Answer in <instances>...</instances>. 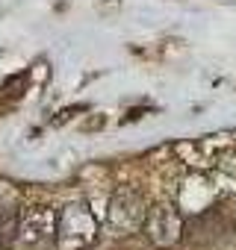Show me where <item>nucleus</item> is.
I'll return each mask as SVG.
<instances>
[{"instance_id": "nucleus-5", "label": "nucleus", "mask_w": 236, "mask_h": 250, "mask_svg": "<svg viewBox=\"0 0 236 250\" xmlns=\"http://www.w3.org/2000/svg\"><path fill=\"white\" fill-rule=\"evenodd\" d=\"M21 244V212L15 206L0 209V250H12Z\"/></svg>"}, {"instance_id": "nucleus-6", "label": "nucleus", "mask_w": 236, "mask_h": 250, "mask_svg": "<svg viewBox=\"0 0 236 250\" xmlns=\"http://www.w3.org/2000/svg\"><path fill=\"white\" fill-rule=\"evenodd\" d=\"M233 224H236V215H233Z\"/></svg>"}, {"instance_id": "nucleus-3", "label": "nucleus", "mask_w": 236, "mask_h": 250, "mask_svg": "<svg viewBox=\"0 0 236 250\" xmlns=\"http://www.w3.org/2000/svg\"><path fill=\"white\" fill-rule=\"evenodd\" d=\"M145 238L154 244V247H174L183 235H186V221L180 215V206L171 203V200H157L148 206V218H145V227H142Z\"/></svg>"}, {"instance_id": "nucleus-2", "label": "nucleus", "mask_w": 236, "mask_h": 250, "mask_svg": "<svg viewBox=\"0 0 236 250\" xmlns=\"http://www.w3.org/2000/svg\"><path fill=\"white\" fill-rule=\"evenodd\" d=\"M148 218V203L136 188H118L106 203V229L115 238H130L142 232Z\"/></svg>"}, {"instance_id": "nucleus-4", "label": "nucleus", "mask_w": 236, "mask_h": 250, "mask_svg": "<svg viewBox=\"0 0 236 250\" xmlns=\"http://www.w3.org/2000/svg\"><path fill=\"white\" fill-rule=\"evenodd\" d=\"M56 221H59V212L42 203L21 209V244L30 250L56 244Z\"/></svg>"}, {"instance_id": "nucleus-1", "label": "nucleus", "mask_w": 236, "mask_h": 250, "mask_svg": "<svg viewBox=\"0 0 236 250\" xmlns=\"http://www.w3.org/2000/svg\"><path fill=\"white\" fill-rule=\"evenodd\" d=\"M100 238V224L89 203L71 200L59 209L56 221V250H92Z\"/></svg>"}]
</instances>
